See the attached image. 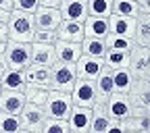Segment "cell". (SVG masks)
<instances>
[{"label": "cell", "instance_id": "1", "mask_svg": "<svg viewBox=\"0 0 150 133\" xmlns=\"http://www.w3.org/2000/svg\"><path fill=\"white\" fill-rule=\"evenodd\" d=\"M6 33H8V40H13V42L31 44V42H33V35H35L33 13L11 11L8 21H6Z\"/></svg>", "mask_w": 150, "mask_h": 133}, {"label": "cell", "instance_id": "21", "mask_svg": "<svg viewBox=\"0 0 150 133\" xmlns=\"http://www.w3.org/2000/svg\"><path fill=\"white\" fill-rule=\"evenodd\" d=\"M127 96H129L131 104L146 106V104H148V98H150V81H148V77L134 79V83H131V89L127 91Z\"/></svg>", "mask_w": 150, "mask_h": 133}, {"label": "cell", "instance_id": "10", "mask_svg": "<svg viewBox=\"0 0 150 133\" xmlns=\"http://www.w3.org/2000/svg\"><path fill=\"white\" fill-rule=\"evenodd\" d=\"M33 21H35V29H50L56 31L63 21L61 11L59 8H50V6H38L33 13Z\"/></svg>", "mask_w": 150, "mask_h": 133}, {"label": "cell", "instance_id": "23", "mask_svg": "<svg viewBox=\"0 0 150 133\" xmlns=\"http://www.w3.org/2000/svg\"><path fill=\"white\" fill-rule=\"evenodd\" d=\"M134 44H138V46H150V13H140L136 17Z\"/></svg>", "mask_w": 150, "mask_h": 133}, {"label": "cell", "instance_id": "15", "mask_svg": "<svg viewBox=\"0 0 150 133\" xmlns=\"http://www.w3.org/2000/svg\"><path fill=\"white\" fill-rule=\"evenodd\" d=\"M56 35H59V40L81 44L83 37H86L83 21H69V19H63L61 25H59V29H56Z\"/></svg>", "mask_w": 150, "mask_h": 133}, {"label": "cell", "instance_id": "18", "mask_svg": "<svg viewBox=\"0 0 150 133\" xmlns=\"http://www.w3.org/2000/svg\"><path fill=\"white\" fill-rule=\"evenodd\" d=\"M134 29H136V17H121L115 13L108 17V33L125 35L134 40Z\"/></svg>", "mask_w": 150, "mask_h": 133}, {"label": "cell", "instance_id": "30", "mask_svg": "<svg viewBox=\"0 0 150 133\" xmlns=\"http://www.w3.org/2000/svg\"><path fill=\"white\" fill-rule=\"evenodd\" d=\"M112 13L121 17H138L140 15L138 0H112Z\"/></svg>", "mask_w": 150, "mask_h": 133}, {"label": "cell", "instance_id": "45", "mask_svg": "<svg viewBox=\"0 0 150 133\" xmlns=\"http://www.w3.org/2000/svg\"><path fill=\"white\" fill-rule=\"evenodd\" d=\"M0 91H2V87H0Z\"/></svg>", "mask_w": 150, "mask_h": 133}, {"label": "cell", "instance_id": "32", "mask_svg": "<svg viewBox=\"0 0 150 133\" xmlns=\"http://www.w3.org/2000/svg\"><path fill=\"white\" fill-rule=\"evenodd\" d=\"M23 96H25V102L44 106V102H46V98H48V89H44V87H33V85H25Z\"/></svg>", "mask_w": 150, "mask_h": 133}, {"label": "cell", "instance_id": "3", "mask_svg": "<svg viewBox=\"0 0 150 133\" xmlns=\"http://www.w3.org/2000/svg\"><path fill=\"white\" fill-rule=\"evenodd\" d=\"M4 63L11 69L25 71V67L31 65V44L8 40L6 42V50H4Z\"/></svg>", "mask_w": 150, "mask_h": 133}, {"label": "cell", "instance_id": "22", "mask_svg": "<svg viewBox=\"0 0 150 133\" xmlns=\"http://www.w3.org/2000/svg\"><path fill=\"white\" fill-rule=\"evenodd\" d=\"M83 29H86V35L90 37H104L108 35V17H94V15H88V19L83 21Z\"/></svg>", "mask_w": 150, "mask_h": 133}, {"label": "cell", "instance_id": "29", "mask_svg": "<svg viewBox=\"0 0 150 133\" xmlns=\"http://www.w3.org/2000/svg\"><path fill=\"white\" fill-rule=\"evenodd\" d=\"M106 42V50H119V52H131L134 48V40L125 35H115V33H108L104 37Z\"/></svg>", "mask_w": 150, "mask_h": 133}, {"label": "cell", "instance_id": "2", "mask_svg": "<svg viewBox=\"0 0 150 133\" xmlns=\"http://www.w3.org/2000/svg\"><path fill=\"white\" fill-rule=\"evenodd\" d=\"M46 117L50 119H69L73 110V100L69 91H59V89H48V98L44 102Z\"/></svg>", "mask_w": 150, "mask_h": 133}, {"label": "cell", "instance_id": "38", "mask_svg": "<svg viewBox=\"0 0 150 133\" xmlns=\"http://www.w3.org/2000/svg\"><path fill=\"white\" fill-rule=\"evenodd\" d=\"M0 42H8V33H6V25L0 23Z\"/></svg>", "mask_w": 150, "mask_h": 133}, {"label": "cell", "instance_id": "20", "mask_svg": "<svg viewBox=\"0 0 150 133\" xmlns=\"http://www.w3.org/2000/svg\"><path fill=\"white\" fill-rule=\"evenodd\" d=\"M25 71L21 69H11L6 67L0 75V87L2 89H13V91H23L25 89Z\"/></svg>", "mask_w": 150, "mask_h": 133}, {"label": "cell", "instance_id": "11", "mask_svg": "<svg viewBox=\"0 0 150 133\" xmlns=\"http://www.w3.org/2000/svg\"><path fill=\"white\" fill-rule=\"evenodd\" d=\"M106 110L112 119H127L131 115V100L127 94H119V91H112L110 96L106 98Z\"/></svg>", "mask_w": 150, "mask_h": 133}, {"label": "cell", "instance_id": "19", "mask_svg": "<svg viewBox=\"0 0 150 133\" xmlns=\"http://www.w3.org/2000/svg\"><path fill=\"white\" fill-rule=\"evenodd\" d=\"M31 63H33V65H46V67H52V65L56 63V50H54V44L31 42Z\"/></svg>", "mask_w": 150, "mask_h": 133}, {"label": "cell", "instance_id": "12", "mask_svg": "<svg viewBox=\"0 0 150 133\" xmlns=\"http://www.w3.org/2000/svg\"><path fill=\"white\" fill-rule=\"evenodd\" d=\"M50 77H52V67L33 65V63L29 67H25V83L27 85L50 89Z\"/></svg>", "mask_w": 150, "mask_h": 133}, {"label": "cell", "instance_id": "41", "mask_svg": "<svg viewBox=\"0 0 150 133\" xmlns=\"http://www.w3.org/2000/svg\"><path fill=\"white\" fill-rule=\"evenodd\" d=\"M6 69V63H4V54L0 56V75H2V71Z\"/></svg>", "mask_w": 150, "mask_h": 133}, {"label": "cell", "instance_id": "40", "mask_svg": "<svg viewBox=\"0 0 150 133\" xmlns=\"http://www.w3.org/2000/svg\"><path fill=\"white\" fill-rule=\"evenodd\" d=\"M0 8H4V11H13V0H0Z\"/></svg>", "mask_w": 150, "mask_h": 133}, {"label": "cell", "instance_id": "6", "mask_svg": "<svg viewBox=\"0 0 150 133\" xmlns=\"http://www.w3.org/2000/svg\"><path fill=\"white\" fill-rule=\"evenodd\" d=\"M129 71L134 75V79H142L148 77V71H150V46H138L134 44L129 52Z\"/></svg>", "mask_w": 150, "mask_h": 133}, {"label": "cell", "instance_id": "44", "mask_svg": "<svg viewBox=\"0 0 150 133\" xmlns=\"http://www.w3.org/2000/svg\"><path fill=\"white\" fill-rule=\"evenodd\" d=\"M148 81H150V71H148Z\"/></svg>", "mask_w": 150, "mask_h": 133}, {"label": "cell", "instance_id": "31", "mask_svg": "<svg viewBox=\"0 0 150 133\" xmlns=\"http://www.w3.org/2000/svg\"><path fill=\"white\" fill-rule=\"evenodd\" d=\"M88 15L110 17L112 15V0H88Z\"/></svg>", "mask_w": 150, "mask_h": 133}, {"label": "cell", "instance_id": "28", "mask_svg": "<svg viewBox=\"0 0 150 133\" xmlns=\"http://www.w3.org/2000/svg\"><path fill=\"white\" fill-rule=\"evenodd\" d=\"M104 67H108L110 71L115 69H123L129 65V52H119V50H106L104 54Z\"/></svg>", "mask_w": 150, "mask_h": 133}, {"label": "cell", "instance_id": "13", "mask_svg": "<svg viewBox=\"0 0 150 133\" xmlns=\"http://www.w3.org/2000/svg\"><path fill=\"white\" fill-rule=\"evenodd\" d=\"M108 121H110V115L106 110V100L96 98V102L92 104V127H90V133H106L108 131Z\"/></svg>", "mask_w": 150, "mask_h": 133}, {"label": "cell", "instance_id": "27", "mask_svg": "<svg viewBox=\"0 0 150 133\" xmlns=\"http://www.w3.org/2000/svg\"><path fill=\"white\" fill-rule=\"evenodd\" d=\"M21 131H23L21 117L0 110V133H21Z\"/></svg>", "mask_w": 150, "mask_h": 133}, {"label": "cell", "instance_id": "36", "mask_svg": "<svg viewBox=\"0 0 150 133\" xmlns=\"http://www.w3.org/2000/svg\"><path fill=\"white\" fill-rule=\"evenodd\" d=\"M61 0H40V6H50V8H59Z\"/></svg>", "mask_w": 150, "mask_h": 133}, {"label": "cell", "instance_id": "43", "mask_svg": "<svg viewBox=\"0 0 150 133\" xmlns=\"http://www.w3.org/2000/svg\"><path fill=\"white\" fill-rule=\"evenodd\" d=\"M146 112H148V117H150V98H148V104H146Z\"/></svg>", "mask_w": 150, "mask_h": 133}, {"label": "cell", "instance_id": "35", "mask_svg": "<svg viewBox=\"0 0 150 133\" xmlns=\"http://www.w3.org/2000/svg\"><path fill=\"white\" fill-rule=\"evenodd\" d=\"M56 40H59L56 31H50V29H35L33 42H42V44H54Z\"/></svg>", "mask_w": 150, "mask_h": 133}, {"label": "cell", "instance_id": "24", "mask_svg": "<svg viewBox=\"0 0 150 133\" xmlns=\"http://www.w3.org/2000/svg\"><path fill=\"white\" fill-rule=\"evenodd\" d=\"M81 54L94 56V58H104L106 42L102 40V37H90V35H86L83 42H81Z\"/></svg>", "mask_w": 150, "mask_h": 133}, {"label": "cell", "instance_id": "8", "mask_svg": "<svg viewBox=\"0 0 150 133\" xmlns=\"http://www.w3.org/2000/svg\"><path fill=\"white\" fill-rule=\"evenodd\" d=\"M104 69V61L102 58H94V56H88V54H81L79 61L75 63V73H77V79H88V81H94L102 73Z\"/></svg>", "mask_w": 150, "mask_h": 133}, {"label": "cell", "instance_id": "4", "mask_svg": "<svg viewBox=\"0 0 150 133\" xmlns=\"http://www.w3.org/2000/svg\"><path fill=\"white\" fill-rule=\"evenodd\" d=\"M75 81H77L75 65H65V63H59V61L52 65L50 89H59V91H69V94H71Z\"/></svg>", "mask_w": 150, "mask_h": 133}, {"label": "cell", "instance_id": "33", "mask_svg": "<svg viewBox=\"0 0 150 133\" xmlns=\"http://www.w3.org/2000/svg\"><path fill=\"white\" fill-rule=\"evenodd\" d=\"M42 133H69V123L65 119H46Z\"/></svg>", "mask_w": 150, "mask_h": 133}, {"label": "cell", "instance_id": "42", "mask_svg": "<svg viewBox=\"0 0 150 133\" xmlns=\"http://www.w3.org/2000/svg\"><path fill=\"white\" fill-rule=\"evenodd\" d=\"M4 50H6V42H0V56L4 54Z\"/></svg>", "mask_w": 150, "mask_h": 133}, {"label": "cell", "instance_id": "9", "mask_svg": "<svg viewBox=\"0 0 150 133\" xmlns=\"http://www.w3.org/2000/svg\"><path fill=\"white\" fill-rule=\"evenodd\" d=\"M67 123H69V133H90L92 108H88V106H73Z\"/></svg>", "mask_w": 150, "mask_h": 133}, {"label": "cell", "instance_id": "5", "mask_svg": "<svg viewBox=\"0 0 150 133\" xmlns=\"http://www.w3.org/2000/svg\"><path fill=\"white\" fill-rule=\"evenodd\" d=\"M19 117H21L23 131H27V133H42L44 121L48 119L44 106L31 104V102H25V106H23V110H21V115H19Z\"/></svg>", "mask_w": 150, "mask_h": 133}, {"label": "cell", "instance_id": "25", "mask_svg": "<svg viewBox=\"0 0 150 133\" xmlns=\"http://www.w3.org/2000/svg\"><path fill=\"white\" fill-rule=\"evenodd\" d=\"M131 83H134V75H131L129 67L123 69H115L112 71V89L119 94H127L131 89Z\"/></svg>", "mask_w": 150, "mask_h": 133}, {"label": "cell", "instance_id": "37", "mask_svg": "<svg viewBox=\"0 0 150 133\" xmlns=\"http://www.w3.org/2000/svg\"><path fill=\"white\" fill-rule=\"evenodd\" d=\"M140 13H150V0H138Z\"/></svg>", "mask_w": 150, "mask_h": 133}, {"label": "cell", "instance_id": "14", "mask_svg": "<svg viewBox=\"0 0 150 133\" xmlns=\"http://www.w3.org/2000/svg\"><path fill=\"white\" fill-rule=\"evenodd\" d=\"M61 17L69 21H86L88 19V0H61Z\"/></svg>", "mask_w": 150, "mask_h": 133}, {"label": "cell", "instance_id": "39", "mask_svg": "<svg viewBox=\"0 0 150 133\" xmlns=\"http://www.w3.org/2000/svg\"><path fill=\"white\" fill-rule=\"evenodd\" d=\"M8 15H11V11L0 8V23H4V25H6V21H8Z\"/></svg>", "mask_w": 150, "mask_h": 133}, {"label": "cell", "instance_id": "17", "mask_svg": "<svg viewBox=\"0 0 150 133\" xmlns=\"http://www.w3.org/2000/svg\"><path fill=\"white\" fill-rule=\"evenodd\" d=\"M23 106H25L23 91H13V89H2L0 91V110L11 112V115H21Z\"/></svg>", "mask_w": 150, "mask_h": 133}, {"label": "cell", "instance_id": "7", "mask_svg": "<svg viewBox=\"0 0 150 133\" xmlns=\"http://www.w3.org/2000/svg\"><path fill=\"white\" fill-rule=\"evenodd\" d=\"M98 94H96V85L94 81H88V79H77L71 89V100H73V106H88L92 108V104L96 102Z\"/></svg>", "mask_w": 150, "mask_h": 133}, {"label": "cell", "instance_id": "26", "mask_svg": "<svg viewBox=\"0 0 150 133\" xmlns=\"http://www.w3.org/2000/svg\"><path fill=\"white\" fill-rule=\"evenodd\" d=\"M94 85H96V94H98V98H108L112 91V71L108 69V67H104L102 69V73L98 75L96 79H94Z\"/></svg>", "mask_w": 150, "mask_h": 133}, {"label": "cell", "instance_id": "16", "mask_svg": "<svg viewBox=\"0 0 150 133\" xmlns=\"http://www.w3.org/2000/svg\"><path fill=\"white\" fill-rule=\"evenodd\" d=\"M54 50H56V61L65 63V65H75L79 61V56H81V44H77V42L56 40Z\"/></svg>", "mask_w": 150, "mask_h": 133}, {"label": "cell", "instance_id": "34", "mask_svg": "<svg viewBox=\"0 0 150 133\" xmlns=\"http://www.w3.org/2000/svg\"><path fill=\"white\" fill-rule=\"evenodd\" d=\"M38 6H40V0H13V11L35 13Z\"/></svg>", "mask_w": 150, "mask_h": 133}]
</instances>
